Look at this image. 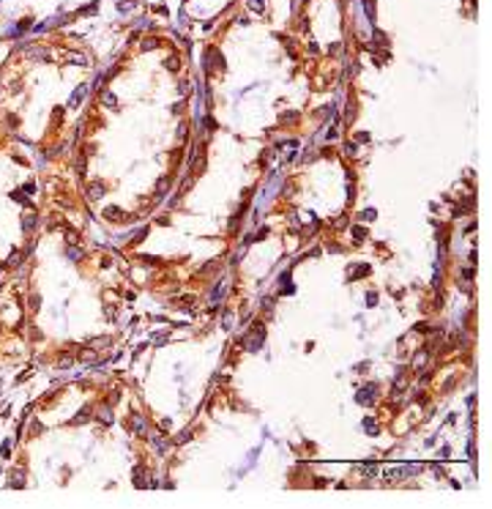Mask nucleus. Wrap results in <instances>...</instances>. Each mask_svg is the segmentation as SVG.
Segmentation results:
<instances>
[{"label": "nucleus", "mask_w": 492, "mask_h": 509, "mask_svg": "<svg viewBox=\"0 0 492 509\" xmlns=\"http://www.w3.org/2000/svg\"><path fill=\"white\" fill-rule=\"evenodd\" d=\"M364 274H369V266L367 263H361V266H350L347 268V279L353 282V279H358V277H364Z\"/></svg>", "instance_id": "nucleus-7"}, {"label": "nucleus", "mask_w": 492, "mask_h": 509, "mask_svg": "<svg viewBox=\"0 0 492 509\" xmlns=\"http://www.w3.org/2000/svg\"><path fill=\"white\" fill-rule=\"evenodd\" d=\"M90 419V408H82V414H77L72 419V424H79V422H88Z\"/></svg>", "instance_id": "nucleus-14"}, {"label": "nucleus", "mask_w": 492, "mask_h": 509, "mask_svg": "<svg viewBox=\"0 0 492 509\" xmlns=\"http://www.w3.org/2000/svg\"><path fill=\"white\" fill-rule=\"evenodd\" d=\"M178 90H181V93H186V90H189V83H186V80H181V85H178Z\"/></svg>", "instance_id": "nucleus-26"}, {"label": "nucleus", "mask_w": 492, "mask_h": 509, "mask_svg": "<svg viewBox=\"0 0 492 509\" xmlns=\"http://www.w3.org/2000/svg\"><path fill=\"white\" fill-rule=\"evenodd\" d=\"M104 216H107L110 222H120V219H123V211H120V208H115V206H110L107 211H104Z\"/></svg>", "instance_id": "nucleus-10"}, {"label": "nucleus", "mask_w": 492, "mask_h": 509, "mask_svg": "<svg viewBox=\"0 0 492 509\" xmlns=\"http://www.w3.org/2000/svg\"><path fill=\"white\" fill-rule=\"evenodd\" d=\"M184 137H186V124H181L178 126V140H184Z\"/></svg>", "instance_id": "nucleus-25"}, {"label": "nucleus", "mask_w": 492, "mask_h": 509, "mask_svg": "<svg viewBox=\"0 0 492 509\" xmlns=\"http://www.w3.org/2000/svg\"><path fill=\"white\" fill-rule=\"evenodd\" d=\"M205 129H208V131H214V129H216V121L211 118V115H208V118H205Z\"/></svg>", "instance_id": "nucleus-20"}, {"label": "nucleus", "mask_w": 492, "mask_h": 509, "mask_svg": "<svg viewBox=\"0 0 492 509\" xmlns=\"http://www.w3.org/2000/svg\"><path fill=\"white\" fill-rule=\"evenodd\" d=\"M66 238H69V244H77V241H79V236H77V233H72V230L66 233Z\"/></svg>", "instance_id": "nucleus-22"}, {"label": "nucleus", "mask_w": 492, "mask_h": 509, "mask_svg": "<svg viewBox=\"0 0 492 509\" xmlns=\"http://www.w3.org/2000/svg\"><path fill=\"white\" fill-rule=\"evenodd\" d=\"M164 66H167V69H170V71H175V69H178L181 63H178V58H175V55H170V58L164 60Z\"/></svg>", "instance_id": "nucleus-16"}, {"label": "nucleus", "mask_w": 492, "mask_h": 509, "mask_svg": "<svg viewBox=\"0 0 492 509\" xmlns=\"http://www.w3.org/2000/svg\"><path fill=\"white\" fill-rule=\"evenodd\" d=\"M69 257H72V260H82V249L72 247V249H69Z\"/></svg>", "instance_id": "nucleus-18"}, {"label": "nucleus", "mask_w": 492, "mask_h": 509, "mask_svg": "<svg viewBox=\"0 0 492 509\" xmlns=\"http://www.w3.org/2000/svg\"><path fill=\"white\" fill-rule=\"evenodd\" d=\"M364 430H367L369 435H378V422H375V419H364Z\"/></svg>", "instance_id": "nucleus-13"}, {"label": "nucleus", "mask_w": 492, "mask_h": 509, "mask_svg": "<svg viewBox=\"0 0 492 509\" xmlns=\"http://www.w3.org/2000/svg\"><path fill=\"white\" fill-rule=\"evenodd\" d=\"M36 225H38V216H36V213H25V216H22V230L28 233V236L36 230Z\"/></svg>", "instance_id": "nucleus-6"}, {"label": "nucleus", "mask_w": 492, "mask_h": 509, "mask_svg": "<svg viewBox=\"0 0 492 509\" xmlns=\"http://www.w3.org/2000/svg\"><path fill=\"white\" fill-rule=\"evenodd\" d=\"M99 422H104V424H113V411H110V408H101V411H99Z\"/></svg>", "instance_id": "nucleus-12"}, {"label": "nucleus", "mask_w": 492, "mask_h": 509, "mask_svg": "<svg viewBox=\"0 0 492 509\" xmlns=\"http://www.w3.org/2000/svg\"><path fill=\"white\" fill-rule=\"evenodd\" d=\"M134 430L140 432V435H145V419L143 416H134Z\"/></svg>", "instance_id": "nucleus-15"}, {"label": "nucleus", "mask_w": 492, "mask_h": 509, "mask_svg": "<svg viewBox=\"0 0 492 509\" xmlns=\"http://www.w3.org/2000/svg\"><path fill=\"white\" fill-rule=\"evenodd\" d=\"M184 441H189V430H184V432H181L178 438H175V444H184Z\"/></svg>", "instance_id": "nucleus-21"}, {"label": "nucleus", "mask_w": 492, "mask_h": 509, "mask_svg": "<svg viewBox=\"0 0 492 509\" xmlns=\"http://www.w3.org/2000/svg\"><path fill=\"white\" fill-rule=\"evenodd\" d=\"M167 189H170V178L164 175V178H159V184H156V197L161 200V197L167 195Z\"/></svg>", "instance_id": "nucleus-9"}, {"label": "nucleus", "mask_w": 492, "mask_h": 509, "mask_svg": "<svg viewBox=\"0 0 492 509\" xmlns=\"http://www.w3.org/2000/svg\"><path fill=\"white\" fill-rule=\"evenodd\" d=\"M191 170H194V172H202V170H205V145H202V142L197 145L194 154H191Z\"/></svg>", "instance_id": "nucleus-4"}, {"label": "nucleus", "mask_w": 492, "mask_h": 509, "mask_svg": "<svg viewBox=\"0 0 492 509\" xmlns=\"http://www.w3.org/2000/svg\"><path fill=\"white\" fill-rule=\"evenodd\" d=\"M375 397H378V391H375V383H367V386H361V391L356 394V400L361 405H372L375 403Z\"/></svg>", "instance_id": "nucleus-3"}, {"label": "nucleus", "mask_w": 492, "mask_h": 509, "mask_svg": "<svg viewBox=\"0 0 492 509\" xmlns=\"http://www.w3.org/2000/svg\"><path fill=\"white\" fill-rule=\"evenodd\" d=\"M205 60H208V63H205L208 77H214L216 71L225 69V63H222V52H219V49H214V47H208V49H205Z\"/></svg>", "instance_id": "nucleus-2"}, {"label": "nucleus", "mask_w": 492, "mask_h": 509, "mask_svg": "<svg viewBox=\"0 0 492 509\" xmlns=\"http://www.w3.org/2000/svg\"><path fill=\"white\" fill-rule=\"evenodd\" d=\"M378 304V293H367V307H375Z\"/></svg>", "instance_id": "nucleus-19"}, {"label": "nucleus", "mask_w": 492, "mask_h": 509, "mask_svg": "<svg viewBox=\"0 0 492 509\" xmlns=\"http://www.w3.org/2000/svg\"><path fill=\"white\" fill-rule=\"evenodd\" d=\"M282 121H298V113H285V115H282Z\"/></svg>", "instance_id": "nucleus-23"}, {"label": "nucleus", "mask_w": 492, "mask_h": 509, "mask_svg": "<svg viewBox=\"0 0 492 509\" xmlns=\"http://www.w3.org/2000/svg\"><path fill=\"white\" fill-rule=\"evenodd\" d=\"M101 195H104V184H99V181H96V184L88 186V197H90V200H99Z\"/></svg>", "instance_id": "nucleus-8"}, {"label": "nucleus", "mask_w": 492, "mask_h": 509, "mask_svg": "<svg viewBox=\"0 0 492 509\" xmlns=\"http://www.w3.org/2000/svg\"><path fill=\"white\" fill-rule=\"evenodd\" d=\"M375 219V208H364L361 211V222H372Z\"/></svg>", "instance_id": "nucleus-17"}, {"label": "nucleus", "mask_w": 492, "mask_h": 509, "mask_svg": "<svg viewBox=\"0 0 492 509\" xmlns=\"http://www.w3.org/2000/svg\"><path fill=\"white\" fill-rule=\"evenodd\" d=\"M88 93H90V85H79V88L72 93V99H69V107H72V110H77V107L82 104L85 99H88Z\"/></svg>", "instance_id": "nucleus-5"}, {"label": "nucleus", "mask_w": 492, "mask_h": 509, "mask_svg": "<svg viewBox=\"0 0 492 509\" xmlns=\"http://www.w3.org/2000/svg\"><path fill=\"white\" fill-rule=\"evenodd\" d=\"M101 104L110 107V110H118V101H115V96L110 93V90H104V93H101Z\"/></svg>", "instance_id": "nucleus-11"}, {"label": "nucleus", "mask_w": 492, "mask_h": 509, "mask_svg": "<svg viewBox=\"0 0 492 509\" xmlns=\"http://www.w3.org/2000/svg\"><path fill=\"white\" fill-rule=\"evenodd\" d=\"M156 44H159V42H156V39H151V42H145V44H143V49H153Z\"/></svg>", "instance_id": "nucleus-24"}, {"label": "nucleus", "mask_w": 492, "mask_h": 509, "mask_svg": "<svg viewBox=\"0 0 492 509\" xmlns=\"http://www.w3.org/2000/svg\"><path fill=\"white\" fill-rule=\"evenodd\" d=\"M263 339H265V329H263V326H255V329H252L246 337H243V348L255 353V350L263 348Z\"/></svg>", "instance_id": "nucleus-1"}]
</instances>
